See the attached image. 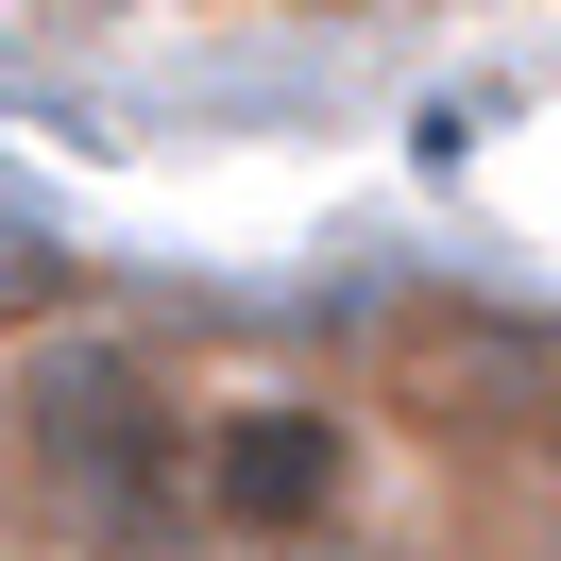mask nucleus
I'll return each instance as SVG.
<instances>
[{"instance_id": "nucleus-4", "label": "nucleus", "mask_w": 561, "mask_h": 561, "mask_svg": "<svg viewBox=\"0 0 561 561\" xmlns=\"http://www.w3.org/2000/svg\"><path fill=\"white\" fill-rule=\"evenodd\" d=\"M289 561H391V545H375V527H323V545H289Z\"/></svg>"}, {"instance_id": "nucleus-1", "label": "nucleus", "mask_w": 561, "mask_h": 561, "mask_svg": "<svg viewBox=\"0 0 561 561\" xmlns=\"http://www.w3.org/2000/svg\"><path fill=\"white\" fill-rule=\"evenodd\" d=\"M0 493L35 561H205L171 357L137 323H35L0 357Z\"/></svg>"}, {"instance_id": "nucleus-2", "label": "nucleus", "mask_w": 561, "mask_h": 561, "mask_svg": "<svg viewBox=\"0 0 561 561\" xmlns=\"http://www.w3.org/2000/svg\"><path fill=\"white\" fill-rule=\"evenodd\" d=\"M375 493V409L323 375H255V391H187V511L205 561H289L323 527H357Z\"/></svg>"}, {"instance_id": "nucleus-3", "label": "nucleus", "mask_w": 561, "mask_h": 561, "mask_svg": "<svg viewBox=\"0 0 561 561\" xmlns=\"http://www.w3.org/2000/svg\"><path fill=\"white\" fill-rule=\"evenodd\" d=\"M391 409L477 477H561V307H425L391 357Z\"/></svg>"}]
</instances>
